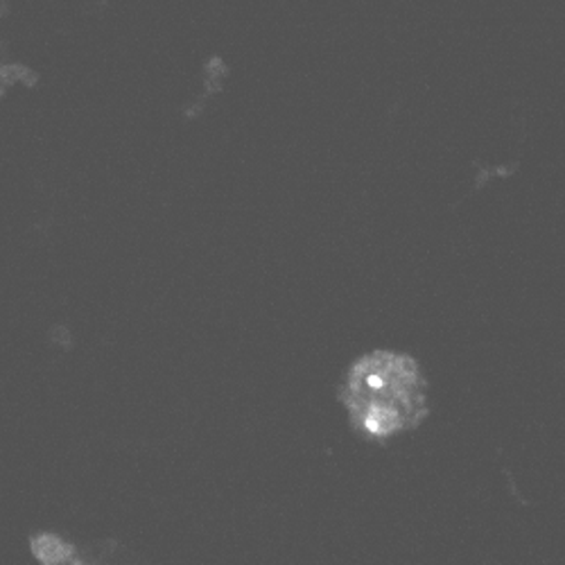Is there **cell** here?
Instances as JSON below:
<instances>
[{
    "mask_svg": "<svg viewBox=\"0 0 565 565\" xmlns=\"http://www.w3.org/2000/svg\"><path fill=\"white\" fill-rule=\"evenodd\" d=\"M338 401L351 430L369 444H390L416 433L430 416V381L403 351L373 349L344 371Z\"/></svg>",
    "mask_w": 565,
    "mask_h": 565,
    "instance_id": "1",
    "label": "cell"
},
{
    "mask_svg": "<svg viewBox=\"0 0 565 565\" xmlns=\"http://www.w3.org/2000/svg\"><path fill=\"white\" fill-rule=\"evenodd\" d=\"M228 77V68L224 64L222 57H211L206 64H204V71H202V84H200V90L193 96V100L185 105L183 109V116L185 118H198L206 105L217 96V93L224 90V82Z\"/></svg>",
    "mask_w": 565,
    "mask_h": 565,
    "instance_id": "2",
    "label": "cell"
},
{
    "mask_svg": "<svg viewBox=\"0 0 565 565\" xmlns=\"http://www.w3.org/2000/svg\"><path fill=\"white\" fill-rule=\"evenodd\" d=\"M32 552L41 565H71L77 556L75 547L55 534H41L32 543Z\"/></svg>",
    "mask_w": 565,
    "mask_h": 565,
    "instance_id": "3",
    "label": "cell"
}]
</instances>
